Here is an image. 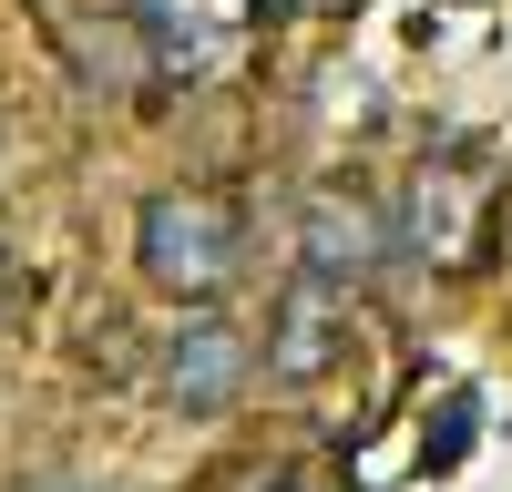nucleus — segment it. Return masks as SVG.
<instances>
[{"label": "nucleus", "mask_w": 512, "mask_h": 492, "mask_svg": "<svg viewBox=\"0 0 512 492\" xmlns=\"http://www.w3.org/2000/svg\"><path fill=\"white\" fill-rule=\"evenodd\" d=\"M21 298H31V287H21V267H11V257H0V328H11V318H21Z\"/></svg>", "instance_id": "nucleus-7"}, {"label": "nucleus", "mask_w": 512, "mask_h": 492, "mask_svg": "<svg viewBox=\"0 0 512 492\" xmlns=\"http://www.w3.org/2000/svg\"><path fill=\"white\" fill-rule=\"evenodd\" d=\"M134 267L144 287H164V298H226L236 267H246V216H236V195L226 185H164L144 195V216H134Z\"/></svg>", "instance_id": "nucleus-1"}, {"label": "nucleus", "mask_w": 512, "mask_h": 492, "mask_svg": "<svg viewBox=\"0 0 512 492\" xmlns=\"http://www.w3.org/2000/svg\"><path fill=\"white\" fill-rule=\"evenodd\" d=\"M472 226H482V175L441 164V175H420V185H410V236L431 246L441 267H472Z\"/></svg>", "instance_id": "nucleus-5"}, {"label": "nucleus", "mask_w": 512, "mask_h": 492, "mask_svg": "<svg viewBox=\"0 0 512 492\" xmlns=\"http://www.w3.org/2000/svg\"><path fill=\"white\" fill-rule=\"evenodd\" d=\"M297 246H308V267H328V277H369L379 246H390V226H379V205L318 185V195H308V226H297Z\"/></svg>", "instance_id": "nucleus-4"}, {"label": "nucleus", "mask_w": 512, "mask_h": 492, "mask_svg": "<svg viewBox=\"0 0 512 492\" xmlns=\"http://www.w3.org/2000/svg\"><path fill=\"white\" fill-rule=\"evenodd\" d=\"M123 11L154 31L164 62H205V0H123Z\"/></svg>", "instance_id": "nucleus-6"}, {"label": "nucleus", "mask_w": 512, "mask_h": 492, "mask_svg": "<svg viewBox=\"0 0 512 492\" xmlns=\"http://www.w3.org/2000/svg\"><path fill=\"white\" fill-rule=\"evenodd\" d=\"M349 328H359L349 277L297 267V277L277 287V308H267V380H277V390H318L328 369L349 359Z\"/></svg>", "instance_id": "nucleus-2"}, {"label": "nucleus", "mask_w": 512, "mask_h": 492, "mask_svg": "<svg viewBox=\"0 0 512 492\" xmlns=\"http://www.w3.org/2000/svg\"><path fill=\"white\" fill-rule=\"evenodd\" d=\"M236 390H246V328L195 308L175 339H164V400H175L185 421H205V410H226Z\"/></svg>", "instance_id": "nucleus-3"}]
</instances>
